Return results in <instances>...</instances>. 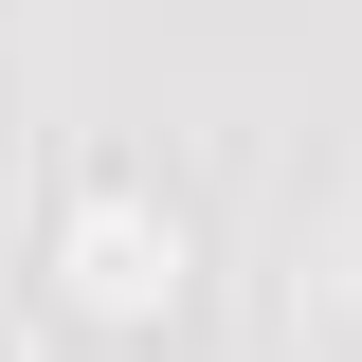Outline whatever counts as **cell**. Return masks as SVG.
<instances>
[{"mask_svg": "<svg viewBox=\"0 0 362 362\" xmlns=\"http://www.w3.org/2000/svg\"><path fill=\"white\" fill-rule=\"evenodd\" d=\"M54 272H73V308L145 326V308H181V218H163V235H109V181H90V199H73V235H54Z\"/></svg>", "mask_w": 362, "mask_h": 362, "instance_id": "obj_1", "label": "cell"}]
</instances>
